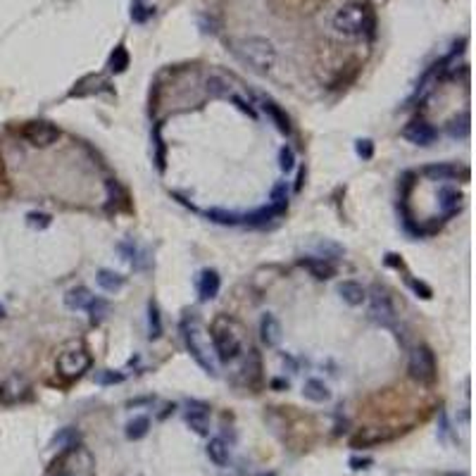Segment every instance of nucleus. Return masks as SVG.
<instances>
[{"mask_svg": "<svg viewBox=\"0 0 476 476\" xmlns=\"http://www.w3.org/2000/svg\"><path fill=\"white\" fill-rule=\"evenodd\" d=\"M233 53L238 55V60L243 62V65H248L258 74L272 72V67L276 65L274 44L260 36H250V39H243L238 41V44H233Z\"/></svg>", "mask_w": 476, "mask_h": 476, "instance_id": "1", "label": "nucleus"}, {"mask_svg": "<svg viewBox=\"0 0 476 476\" xmlns=\"http://www.w3.org/2000/svg\"><path fill=\"white\" fill-rule=\"evenodd\" d=\"M212 348H215L217 358L222 362L236 360L240 350H243V343H240V336L236 333V326L226 319H219L212 329Z\"/></svg>", "mask_w": 476, "mask_h": 476, "instance_id": "2", "label": "nucleus"}, {"mask_svg": "<svg viewBox=\"0 0 476 476\" xmlns=\"http://www.w3.org/2000/svg\"><path fill=\"white\" fill-rule=\"evenodd\" d=\"M369 26H372V19H369V12L362 5H345L333 17V29L343 36H360Z\"/></svg>", "mask_w": 476, "mask_h": 476, "instance_id": "3", "label": "nucleus"}, {"mask_svg": "<svg viewBox=\"0 0 476 476\" xmlns=\"http://www.w3.org/2000/svg\"><path fill=\"white\" fill-rule=\"evenodd\" d=\"M181 333H183V343H186L191 358H193L205 372L215 376L217 367H215V362H212V355L208 353V348L201 343V326H198V322H188L186 319V322L181 324Z\"/></svg>", "mask_w": 476, "mask_h": 476, "instance_id": "4", "label": "nucleus"}, {"mask_svg": "<svg viewBox=\"0 0 476 476\" xmlns=\"http://www.w3.org/2000/svg\"><path fill=\"white\" fill-rule=\"evenodd\" d=\"M407 372L415 381L419 383H429L436 376V360H433V353L426 345H417L415 350L410 353L407 362Z\"/></svg>", "mask_w": 476, "mask_h": 476, "instance_id": "5", "label": "nucleus"}, {"mask_svg": "<svg viewBox=\"0 0 476 476\" xmlns=\"http://www.w3.org/2000/svg\"><path fill=\"white\" fill-rule=\"evenodd\" d=\"M88 367H91V358L86 350H81V348L65 350L58 358V369L65 379H76V376H81Z\"/></svg>", "mask_w": 476, "mask_h": 476, "instance_id": "6", "label": "nucleus"}, {"mask_svg": "<svg viewBox=\"0 0 476 476\" xmlns=\"http://www.w3.org/2000/svg\"><path fill=\"white\" fill-rule=\"evenodd\" d=\"M24 138L29 141L34 148H48L60 138V129L53 126L51 122H31L24 126Z\"/></svg>", "mask_w": 476, "mask_h": 476, "instance_id": "7", "label": "nucleus"}, {"mask_svg": "<svg viewBox=\"0 0 476 476\" xmlns=\"http://www.w3.org/2000/svg\"><path fill=\"white\" fill-rule=\"evenodd\" d=\"M369 315H372L374 322H379L383 326H390L395 319V308L393 303H390V298L386 295V290L381 288H374V295H372V308H369Z\"/></svg>", "mask_w": 476, "mask_h": 476, "instance_id": "8", "label": "nucleus"}, {"mask_svg": "<svg viewBox=\"0 0 476 476\" xmlns=\"http://www.w3.org/2000/svg\"><path fill=\"white\" fill-rule=\"evenodd\" d=\"M402 138L415 146H431L436 141V129L429 122H424V119H412L402 129Z\"/></svg>", "mask_w": 476, "mask_h": 476, "instance_id": "9", "label": "nucleus"}, {"mask_svg": "<svg viewBox=\"0 0 476 476\" xmlns=\"http://www.w3.org/2000/svg\"><path fill=\"white\" fill-rule=\"evenodd\" d=\"M186 424L198 433V436H208V433H210V412H208V405H203V402H188Z\"/></svg>", "mask_w": 476, "mask_h": 476, "instance_id": "10", "label": "nucleus"}, {"mask_svg": "<svg viewBox=\"0 0 476 476\" xmlns=\"http://www.w3.org/2000/svg\"><path fill=\"white\" fill-rule=\"evenodd\" d=\"M260 336H262V343L274 348L281 343V336H283V329L279 324V319H276L274 315H265L260 322Z\"/></svg>", "mask_w": 476, "mask_h": 476, "instance_id": "11", "label": "nucleus"}, {"mask_svg": "<svg viewBox=\"0 0 476 476\" xmlns=\"http://www.w3.org/2000/svg\"><path fill=\"white\" fill-rule=\"evenodd\" d=\"M217 293H219V274L215 269H205L201 279H198V295H201L203 303H208L215 300Z\"/></svg>", "mask_w": 476, "mask_h": 476, "instance_id": "12", "label": "nucleus"}, {"mask_svg": "<svg viewBox=\"0 0 476 476\" xmlns=\"http://www.w3.org/2000/svg\"><path fill=\"white\" fill-rule=\"evenodd\" d=\"M300 267L308 269V272L315 276V279H319V281H326V279H331V276L336 274L333 265L329 260H324V258H303Z\"/></svg>", "mask_w": 476, "mask_h": 476, "instance_id": "13", "label": "nucleus"}, {"mask_svg": "<svg viewBox=\"0 0 476 476\" xmlns=\"http://www.w3.org/2000/svg\"><path fill=\"white\" fill-rule=\"evenodd\" d=\"M338 293H340V298H343V303L353 305V308L362 305L365 303V298H367V290L362 288L358 281H343L338 286Z\"/></svg>", "mask_w": 476, "mask_h": 476, "instance_id": "14", "label": "nucleus"}, {"mask_svg": "<svg viewBox=\"0 0 476 476\" xmlns=\"http://www.w3.org/2000/svg\"><path fill=\"white\" fill-rule=\"evenodd\" d=\"M93 298H96V295L91 293L86 286H76V288H72V290H67L65 303H67L69 310H86Z\"/></svg>", "mask_w": 476, "mask_h": 476, "instance_id": "15", "label": "nucleus"}, {"mask_svg": "<svg viewBox=\"0 0 476 476\" xmlns=\"http://www.w3.org/2000/svg\"><path fill=\"white\" fill-rule=\"evenodd\" d=\"M303 395L308 397V400H312V402H326L331 397L329 388H326V383L319 381V379H308V381H305Z\"/></svg>", "mask_w": 476, "mask_h": 476, "instance_id": "16", "label": "nucleus"}, {"mask_svg": "<svg viewBox=\"0 0 476 476\" xmlns=\"http://www.w3.org/2000/svg\"><path fill=\"white\" fill-rule=\"evenodd\" d=\"M96 279H98V286L103 290H108V293H117V290L124 286V276L112 272V269H101Z\"/></svg>", "mask_w": 476, "mask_h": 476, "instance_id": "17", "label": "nucleus"}, {"mask_svg": "<svg viewBox=\"0 0 476 476\" xmlns=\"http://www.w3.org/2000/svg\"><path fill=\"white\" fill-rule=\"evenodd\" d=\"M457 174H460V169L452 165H445V162L424 167V176H429L431 181H447V179H455Z\"/></svg>", "mask_w": 476, "mask_h": 476, "instance_id": "18", "label": "nucleus"}, {"mask_svg": "<svg viewBox=\"0 0 476 476\" xmlns=\"http://www.w3.org/2000/svg\"><path fill=\"white\" fill-rule=\"evenodd\" d=\"M208 457L215 462L217 467L229 465V445L224 443V438H212L208 443Z\"/></svg>", "mask_w": 476, "mask_h": 476, "instance_id": "19", "label": "nucleus"}, {"mask_svg": "<svg viewBox=\"0 0 476 476\" xmlns=\"http://www.w3.org/2000/svg\"><path fill=\"white\" fill-rule=\"evenodd\" d=\"M438 205H440V210H443L445 215H455V212L460 210V193L455 188L443 186L438 191Z\"/></svg>", "mask_w": 476, "mask_h": 476, "instance_id": "20", "label": "nucleus"}, {"mask_svg": "<svg viewBox=\"0 0 476 476\" xmlns=\"http://www.w3.org/2000/svg\"><path fill=\"white\" fill-rule=\"evenodd\" d=\"M262 110L267 112L269 117H272V122L276 124V129H279L281 133H290V124H288V117L283 115L281 108L272 101H262Z\"/></svg>", "mask_w": 476, "mask_h": 476, "instance_id": "21", "label": "nucleus"}, {"mask_svg": "<svg viewBox=\"0 0 476 476\" xmlns=\"http://www.w3.org/2000/svg\"><path fill=\"white\" fill-rule=\"evenodd\" d=\"M279 215H283L279 208H274V205H267V208H260V210L250 212V215H245L243 219L248 224H253V226H262V224H267L269 219H274Z\"/></svg>", "mask_w": 476, "mask_h": 476, "instance_id": "22", "label": "nucleus"}, {"mask_svg": "<svg viewBox=\"0 0 476 476\" xmlns=\"http://www.w3.org/2000/svg\"><path fill=\"white\" fill-rule=\"evenodd\" d=\"M148 429H151V419L148 417H133L129 424H126V438L129 440H138L143 438Z\"/></svg>", "mask_w": 476, "mask_h": 476, "instance_id": "23", "label": "nucleus"}, {"mask_svg": "<svg viewBox=\"0 0 476 476\" xmlns=\"http://www.w3.org/2000/svg\"><path fill=\"white\" fill-rule=\"evenodd\" d=\"M76 440H79V433L74 429H62L58 436L53 438V447L55 450H72L76 445Z\"/></svg>", "mask_w": 476, "mask_h": 476, "instance_id": "24", "label": "nucleus"}, {"mask_svg": "<svg viewBox=\"0 0 476 476\" xmlns=\"http://www.w3.org/2000/svg\"><path fill=\"white\" fill-rule=\"evenodd\" d=\"M208 219H212V222H217V224H224V226H233V224H238L243 217L236 215V212H226V210L212 208V210H208Z\"/></svg>", "mask_w": 476, "mask_h": 476, "instance_id": "25", "label": "nucleus"}, {"mask_svg": "<svg viewBox=\"0 0 476 476\" xmlns=\"http://www.w3.org/2000/svg\"><path fill=\"white\" fill-rule=\"evenodd\" d=\"M447 133H450L452 138H467L469 136V115L450 119V124H447Z\"/></svg>", "mask_w": 476, "mask_h": 476, "instance_id": "26", "label": "nucleus"}, {"mask_svg": "<svg viewBox=\"0 0 476 476\" xmlns=\"http://www.w3.org/2000/svg\"><path fill=\"white\" fill-rule=\"evenodd\" d=\"M126 67H129V53L124 51V46H117L115 53L110 55V69L115 74H119V72H124Z\"/></svg>", "mask_w": 476, "mask_h": 476, "instance_id": "27", "label": "nucleus"}, {"mask_svg": "<svg viewBox=\"0 0 476 476\" xmlns=\"http://www.w3.org/2000/svg\"><path fill=\"white\" fill-rule=\"evenodd\" d=\"M148 329H151V338L162 336V319H160V310L155 303H151V308H148Z\"/></svg>", "mask_w": 476, "mask_h": 476, "instance_id": "28", "label": "nucleus"}, {"mask_svg": "<svg viewBox=\"0 0 476 476\" xmlns=\"http://www.w3.org/2000/svg\"><path fill=\"white\" fill-rule=\"evenodd\" d=\"M269 205L279 208L281 212L286 210V205H288V188H286V183H276L274 191H272V203H269Z\"/></svg>", "mask_w": 476, "mask_h": 476, "instance_id": "29", "label": "nucleus"}, {"mask_svg": "<svg viewBox=\"0 0 476 476\" xmlns=\"http://www.w3.org/2000/svg\"><path fill=\"white\" fill-rule=\"evenodd\" d=\"M53 217L46 215V212H29L26 215V224L31 226V229H46V226H51Z\"/></svg>", "mask_w": 476, "mask_h": 476, "instance_id": "30", "label": "nucleus"}, {"mask_svg": "<svg viewBox=\"0 0 476 476\" xmlns=\"http://www.w3.org/2000/svg\"><path fill=\"white\" fill-rule=\"evenodd\" d=\"M86 310L91 312V322H101L105 317V312H108V303L101 300V298H93Z\"/></svg>", "mask_w": 476, "mask_h": 476, "instance_id": "31", "label": "nucleus"}, {"mask_svg": "<svg viewBox=\"0 0 476 476\" xmlns=\"http://www.w3.org/2000/svg\"><path fill=\"white\" fill-rule=\"evenodd\" d=\"M279 167H281V172H290V169L295 167V155L286 146H283L281 153H279Z\"/></svg>", "mask_w": 476, "mask_h": 476, "instance_id": "32", "label": "nucleus"}, {"mask_svg": "<svg viewBox=\"0 0 476 476\" xmlns=\"http://www.w3.org/2000/svg\"><path fill=\"white\" fill-rule=\"evenodd\" d=\"M355 153H358L362 160H369L374 155V143L369 138H360L358 143H355Z\"/></svg>", "mask_w": 476, "mask_h": 476, "instance_id": "33", "label": "nucleus"}, {"mask_svg": "<svg viewBox=\"0 0 476 476\" xmlns=\"http://www.w3.org/2000/svg\"><path fill=\"white\" fill-rule=\"evenodd\" d=\"M208 91L210 93H215V96H226L229 93V86H226L219 76H212V79H208Z\"/></svg>", "mask_w": 476, "mask_h": 476, "instance_id": "34", "label": "nucleus"}, {"mask_svg": "<svg viewBox=\"0 0 476 476\" xmlns=\"http://www.w3.org/2000/svg\"><path fill=\"white\" fill-rule=\"evenodd\" d=\"M148 17H151V10H148L143 3H133V8H131V19H133V22H146Z\"/></svg>", "mask_w": 476, "mask_h": 476, "instance_id": "35", "label": "nucleus"}, {"mask_svg": "<svg viewBox=\"0 0 476 476\" xmlns=\"http://www.w3.org/2000/svg\"><path fill=\"white\" fill-rule=\"evenodd\" d=\"M410 288L415 290V293H417L419 298H424V300H429V298H431V288H429V286H424L422 281L410 279Z\"/></svg>", "mask_w": 476, "mask_h": 476, "instance_id": "36", "label": "nucleus"}, {"mask_svg": "<svg viewBox=\"0 0 476 476\" xmlns=\"http://www.w3.org/2000/svg\"><path fill=\"white\" fill-rule=\"evenodd\" d=\"M122 379H124L122 374H112V372H101V374L96 376L98 383H119Z\"/></svg>", "mask_w": 476, "mask_h": 476, "instance_id": "37", "label": "nucleus"}, {"mask_svg": "<svg viewBox=\"0 0 476 476\" xmlns=\"http://www.w3.org/2000/svg\"><path fill=\"white\" fill-rule=\"evenodd\" d=\"M233 103L238 105V110H240V112H245V115L255 117V110L250 108V105H245V101H240V98H236V96H233Z\"/></svg>", "mask_w": 476, "mask_h": 476, "instance_id": "38", "label": "nucleus"}, {"mask_svg": "<svg viewBox=\"0 0 476 476\" xmlns=\"http://www.w3.org/2000/svg\"><path fill=\"white\" fill-rule=\"evenodd\" d=\"M353 469H367L365 465H369V460H350Z\"/></svg>", "mask_w": 476, "mask_h": 476, "instance_id": "39", "label": "nucleus"}, {"mask_svg": "<svg viewBox=\"0 0 476 476\" xmlns=\"http://www.w3.org/2000/svg\"><path fill=\"white\" fill-rule=\"evenodd\" d=\"M58 476H74V474H69V472H60Z\"/></svg>", "mask_w": 476, "mask_h": 476, "instance_id": "40", "label": "nucleus"}, {"mask_svg": "<svg viewBox=\"0 0 476 476\" xmlns=\"http://www.w3.org/2000/svg\"><path fill=\"white\" fill-rule=\"evenodd\" d=\"M445 476H467V474H445Z\"/></svg>", "mask_w": 476, "mask_h": 476, "instance_id": "41", "label": "nucleus"}, {"mask_svg": "<svg viewBox=\"0 0 476 476\" xmlns=\"http://www.w3.org/2000/svg\"><path fill=\"white\" fill-rule=\"evenodd\" d=\"M260 476H274V474H260Z\"/></svg>", "mask_w": 476, "mask_h": 476, "instance_id": "42", "label": "nucleus"}, {"mask_svg": "<svg viewBox=\"0 0 476 476\" xmlns=\"http://www.w3.org/2000/svg\"><path fill=\"white\" fill-rule=\"evenodd\" d=\"M0 317H3V308H0Z\"/></svg>", "mask_w": 476, "mask_h": 476, "instance_id": "43", "label": "nucleus"}]
</instances>
